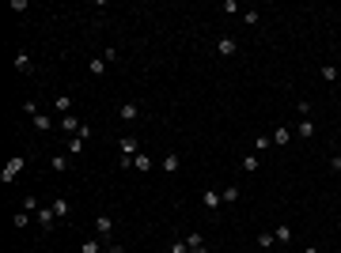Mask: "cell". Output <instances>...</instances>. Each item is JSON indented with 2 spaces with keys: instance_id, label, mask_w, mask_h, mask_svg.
Listing matches in <instances>:
<instances>
[{
  "instance_id": "obj_1",
  "label": "cell",
  "mask_w": 341,
  "mask_h": 253,
  "mask_svg": "<svg viewBox=\"0 0 341 253\" xmlns=\"http://www.w3.org/2000/svg\"><path fill=\"white\" fill-rule=\"evenodd\" d=\"M23 163H27L23 155H15V159H8V167L0 170V181H4V186H12V181L19 178V170H23Z\"/></svg>"
},
{
  "instance_id": "obj_2",
  "label": "cell",
  "mask_w": 341,
  "mask_h": 253,
  "mask_svg": "<svg viewBox=\"0 0 341 253\" xmlns=\"http://www.w3.org/2000/svg\"><path fill=\"white\" fill-rule=\"evenodd\" d=\"M220 204H224V197H220L216 189H205V193H201V208H205V212H220Z\"/></svg>"
},
{
  "instance_id": "obj_3",
  "label": "cell",
  "mask_w": 341,
  "mask_h": 253,
  "mask_svg": "<svg viewBox=\"0 0 341 253\" xmlns=\"http://www.w3.org/2000/svg\"><path fill=\"white\" fill-rule=\"evenodd\" d=\"M38 227H42V231H53V227H57V212H53V204H50V208H38Z\"/></svg>"
},
{
  "instance_id": "obj_4",
  "label": "cell",
  "mask_w": 341,
  "mask_h": 253,
  "mask_svg": "<svg viewBox=\"0 0 341 253\" xmlns=\"http://www.w3.org/2000/svg\"><path fill=\"white\" fill-rule=\"evenodd\" d=\"M80 129H84L80 118H72V113H65V118H61V132L65 136H80Z\"/></svg>"
},
{
  "instance_id": "obj_5",
  "label": "cell",
  "mask_w": 341,
  "mask_h": 253,
  "mask_svg": "<svg viewBox=\"0 0 341 253\" xmlns=\"http://www.w3.org/2000/svg\"><path fill=\"white\" fill-rule=\"evenodd\" d=\"M216 50H220V57H235V53H239V42H235L231 34H224L220 42H216Z\"/></svg>"
},
{
  "instance_id": "obj_6",
  "label": "cell",
  "mask_w": 341,
  "mask_h": 253,
  "mask_svg": "<svg viewBox=\"0 0 341 253\" xmlns=\"http://www.w3.org/2000/svg\"><path fill=\"white\" fill-rule=\"evenodd\" d=\"M95 235H99V238H110V235H114V219H110V216H95Z\"/></svg>"
},
{
  "instance_id": "obj_7",
  "label": "cell",
  "mask_w": 341,
  "mask_h": 253,
  "mask_svg": "<svg viewBox=\"0 0 341 253\" xmlns=\"http://www.w3.org/2000/svg\"><path fill=\"white\" fill-rule=\"evenodd\" d=\"M15 68H19V72H27V76H31V72H34V57L27 53V50H19V53H15Z\"/></svg>"
},
{
  "instance_id": "obj_8",
  "label": "cell",
  "mask_w": 341,
  "mask_h": 253,
  "mask_svg": "<svg viewBox=\"0 0 341 253\" xmlns=\"http://www.w3.org/2000/svg\"><path fill=\"white\" fill-rule=\"evenodd\" d=\"M292 136H296V132L280 125V129H273V144H277V148H288V144H292Z\"/></svg>"
},
{
  "instance_id": "obj_9",
  "label": "cell",
  "mask_w": 341,
  "mask_h": 253,
  "mask_svg": "<svg viewBox=\"0 0 341 253\" xmlns=\"http://www.w3.org/2000/svg\"><path fill=\"white\" fill-rule=\"evenodd\" d=\"M118 118H122V121H136V118H141V106H136V102H122Z\"/></svg>"
},
{
  "instance_id": "obj_10",
  "label": "cell",
  "mask_w": 341,
  "mask_h": 253,
  "mask_svg": "<svg viewBox=\"0 0 341 253\" xmlns=\"http://www.w3.org/2000/svg\"><path fill=\"white\" fill-rule=\"evenodd\" d=\"M152 167H155V163H152V155H144V151H141V155L133 159V170H136V174H148Z\"/></svg>"
},
{
  "instance_id": "obj_11",
  "label": "cell",
  "mask_w": 341,
  "mask_h": 253,
  "mask_svg": "<svg viewBox=\"0 0 341 253\" xmlns=\"http://www.w3.org/2000/svg\"><path fill=\"white\" fill-rule=\"evenodd\" d=\"M296 136L311 140V136H315V121H311V118H299V125H296Z\"/></svg>"
},
{
  "instance_id": "obj_12",
  "label": "cell",
  "mask_w": 341,
  "mask_h": 253,
  "mask_svg": "<svg viewBox=\"0 0 341 253\" xmlns=\"http://www.w3.org/2000/svg\"><path fill=\"white\" fill-rule=\"evenodd\" d=\"M159 167L167 170V174H178V167H182V159H178V155L171 151V155H163V163H159Z\"/></svg>"
},
{
  "instance_id": "obj_13",
  "label": "cell",
  "mask_w": 341,
  "mask_h": 253,
  "mask_svg": "<svg viewBox=\"0 0 341 253\" xmlns=\"http://www.w3.org/2000/svg\"><path fill=\"white\" fill-rule=\"evenodd\" d=\"M31 121H34L38 132H53V118H50V113H38V118H31Z\"/></svg>"
},
{
  "instance_id": "obj_14",
  "label": "cell",
  "mask_w": 341,
  "mask_h": 253,
  "mask_svg": "<svg viewBox=\"0 0 341 253\" xmlns=\"http://www.w3.org/2000/svg\"><path fill=\"white\" fill-rule=\"evenodd\" d=\"M53 212H57V219H68V216H72V204H68L65 197H57L53 200Z\"/></svg>"
},
{
  "instance_id": "obj_15",
  "label": "cell",
  "mask_w": 341,
  "mask_h": 253,
  "mask_svg": "<svg viewBox=\"0 0 341 253\" xmlns=\"http://www.w3.org/2000/svg\"><path fill=\"white\" fill-rule=\"evenodd\" d=\"M68 167H72V163H68V155H53V159H50V170H53V174H65Z\"/></svg>"
},
{
  "instance_id": "obj_16",
  "label": "cell",
  "mask_w": 341,
  "mask_h": 253,
  "mask_svg": "<svg viewBox=\"0 0 341 253\" xmlns=\"http://www.w3.org/2000/svg\"><path fill=\"white\" fill-rule=\"evenodd\" d=\"M239 167L247 170V174H254V170L262 167V159H258V155H243V159H239Z\"/></svg>"
},
{
  "instance_id": "obj_17",
  "label": "cell",
  "mask_w": 341,
  "mask_h": 253,
  "mask_svg": "<svg viewBox=\"0 0 341 253\" xmlns=\"http://www.w3.org/2000/svg\"><path fill=\"white\" fill-rule=\"evenodd\" d=\"M53 110H57V113L65 118V113L72 110V99H68V95H57V99H53Z\"/></svg>"
},
{
  "instance_id": "obj_18",
  "label": "cell",
  "mask_w": 341,
  "mask_h": 253,
  "mask_svg": "<svg viewBox=\"0 0 341 253\" xmlns=\"http://www.w3.org/2000/svg\"><path fill=\"white\" fill-rule=\"evenodd\" d=\"M87 72L91 76H106V61L103 57H91V61H87Z\"/></svg>"
},
{
  "instance_id": "obj_19",
  "label": "cell",
  "mask_w": 341,
  "mask_h": 253,
  "mask_svg": "<svg viewBox=\"0 0 341 253\" xmlns=\"http://www.w3.org/2000/svg\"><path fill=\"white\" fill-rule=\"evenodd\" d=\"M220 197H224V204H235V200L243 197V189H239V186H228V189L220 193Z\"/></svg>"
},
{
  "instance_id": "obj_20",
  "label": "cell",
  "mask_w": 341,
  "mask_h": 253,
  "mask_svg": "<svg viewBox=\"0 0 341 253\" xmlns=\"http://www.w3.org/2000/svg\"><path fill=\"white\" fill-rule=\"evenodd\" d=\"M12 227H19V231L31 227V212H15V216H12Z\"/></svg>"
},
{
  "instance_id": "obj_21",
  "label": "cell",
  "mask_w": 341,
  "mask_h": 253,
  "mask_svg": "<svg viewBox=\"0 0 341 253\" xmlns=\"http://www.w3.org/2000/svg\"><path fill=\"white\" fill-rule=\"evenodd\" d=\"M84 144L87 140H80V136H68V155H84Z\"/></svg>"
},
{
  "instance_id": "obj_22",
  "label": "cell",
  "mask_w": 341,
  "mask_h": 253,
  "mask_svg": "<svg viewBox=\"0 0 341 253\" xmlns=\"http://www.w3.org/2000/svg\"><path fill=\"white\" fill-rule=\"evenodd\" d=\"M273 242H277V235H273V231H262L258 235V249H269Z\"/></svg>"
},
{
  "instance_id": "obj_23",
  "label": "cell",
  "mask_w": 341,
  "mask_h": 253,
  "mask_svg": "<svg viewBox=\"0 0 341 253\" xmlns=\"http://www.w3.org/2000/svg\"><path fill=\"white\" fill-rule=\"evenodd\" d=\"M318 76H323L326 83H334V80H337V68H334V64H323V68H318Z\"/></svg>"
},
{
  "instance_id": "obj_24",
  "label": "cell",
  "mask_w": 341,
  "mask_h": 253,
  "mask_svg": "<svg viewBox=\"0 0 341 253\" xmlns=\"http://www.w3.org/2000/svg\"><path fill=\"white\" fill-rule=\"evenodd\" d=\"M273 235H277V242H280V246H285V242H292V227H285V223H280V227L273 231Z\"/></svg>"
},
{
  "instance_id": "obj_25",
  "label": "cell",
  "mask_w": 341,
  "mask_h": 253,
  "mask_svg": "<svg viewBox=\"0 0 341 253\" xmlns=\"http://www.w3.org/2000/svg\"><path fill=\"white\" fill-rule=\"evenodd\" d=\"M167 253H190V246H186V238H174Z\"/></svg>"
},
{
  "instance_id": "obj_26",
  "label": "cell",
  "mask_w": 341,
  "mask_h": 253,
  "mask_svg": "<svg viewBox=\"0 0 341 253\" xmlns=\"http://www.w3.org/2000/svg\"><path fill=\"white\" fill-rule=\"evenodd\" d=\"M269 144H273V136H258V140H254V151H266Z\"/></svg>"
},
{
  "instance_id": "obj_27",
  "label": "cell",
  "mask_w": 341,
  "mask_h": 253,
  "mask_svg": "<svg viewBox=\"0 0 341 253\" xmlns=\"http://www.w3.org/2000/svg\"><path fill=\"white\" fill-rule=\"evenodd\" d=\"M80 253H99V242H95V238H87L84 246H80Z\"/></svg>"
},
{
  "instance_id": "obj_28",
  "label": "cell",
  "mask_w": 341,
  "mask_h": 253,
  "mask_svg": "<svg viewBox=\"0 0 341 253\" xmlns=\"http://www.w3.org/2000/svg\"><path fill=\"white\" fill-rule=\"evenodd\" d=\"M220 12H228V15H231V12H239V0H224Z\"/></svg>"
},
{
  "instance_id": "obj_29",
  "label": "cell",
  "mask_w": 341,
  "mask_h": 253,
  "mask_svg": "<svg viewBox=\"0 0 341 253\" xmlns=\"http://www.w3.org/2000/svg\"><path fill=\"white\" fill-rule=\"evenodd\" d=\"M243 23H247V27H254V23H258V12H254V8H250V12H243Z\"/></svg>"
},
{
  "instance_id": "obj_30",
  "label": "cell",
  "mask_w": 341,
  "mask_h": 253,
  "mask_svg": "<svg viewBox=\"0 0 341 253\" xmlns=\"http://www.w3.org/2000/svg\"><path fill=\"white\" fill-rule=\"evenodd\" d=\"M23 212H38V197H27L23 200Z\"/></svg>"
},
{
  "instance_id": "obj_31",
  "label": "cell",
  "mask_w": 341,
  "mask_h": 253,
  "mask_svg": "<svg viewBox=\"0 0 341 253\" xmlns=\"http://www.w3.org/2000/svg\"><path fill=\"white\" fill-rule=\"evenodd\" d=\"M330 170H334V174H341V155H334V159H330Z\"/></svg>"
},
{
  "instance_id": "obj_32",
  "label": "cell",
  "mask_w": 341,
  "mask_h": 253,
  "mask_svg": "<svg viewBox=\"0 0 341 253\" xmlns=\"http://www.w3.org/2000/svg\"><path fill=\"white\" fill-rule=\"evenodd\" d=\"M106 253H125V246H118V242H110V246H106Z\"/></svg>"
},
{
  "instance_id": "obj_33",
  "label": "cell",
  "mask_w": 341,
  "mask_h": 253,
  "mask_svg": "<svg viewBox=\"0 0 341 253\" xmlns=\"http://www.w3.org/2000/svg\"><path fill=\"white\" fill-rule=\"evenodd\" d=\"M190 253H209V246H197V249H190Z\"/></svg>"
},
{
  "instance_id": "obj_34",
  "label": "cell",
  "mask_w": 341,
  "mask_h": 253,
  "mask_svg": "<svg viewBox=\"0 0 341 253\" xmlns=\"http://www.w3.org/2000/svg\"><path fill=\"white\" fill-rule=\"evenodd\" d=\"M304 253H318V249H315V246H311V249H304Z\"/></svg>"
}]
</instances>
